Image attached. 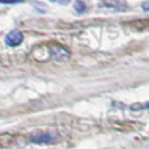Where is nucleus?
Returning a JSON list of instances; mask_svg holds the SVG:
<instances>
[{"label":"nucleus","instance_id":"2","mask_svg":"<svg viewBox=\"0 0 149 149\" xmlns=\"http://www.w3.org/2000/svg\"><path fill=\"white\" fill-rule=\"evenodd\" d=\"M30 140L33 143H36V144H43V143H51L52 136L50 134H38V135H33Z\"/></svg>","mask_w":149,"mask_h":149},{"label":"nucleus","instance_id":"5","mask_svg":"<svg viewBox=\"0 0 149 149\" xmlns=\"http://www.w3.org/2000/svg\"><path fill=\"white\" fill-rule=\"evenodd\" d=\"M143 9L144 10H149V1H145V3H143Z\"/></svg>","mask_w":149,"mask_h":149},{"label":"nucleus","instance_id":"1","mask_svg":"<svg viewBox=\"0 0 149 149\" xmlns=\"http://www.w3.org/2000/svg\"><path fill=\"white\" fill-rule=\"evenodd\" d=\"M22 41H24V34L20 30H10L4 38L5 45L9 47L18 46V45H21Z\"/></svg>","mask_w":149,"mask_h":149},{"label":"nucleus","instance_id":"4","mask_svg":"<svg viewBox=\"0 0 149 149\" xmlns=\"http://www.w3.org/2000/svg\"><path fill=\"white\" fill-rule=\"evenodd\" d=\"M31 5H33V7H38L39 8V12H41V13L46 12V8H45V5L42 4V3H31Z\"/></svg>","mask_w":149,"mask_h":149},{"label":"nucleus","instance_id":"3","mask_svg":"<svg viewBox=\"0 0 149 149\" xmlns=\"http://www.w3.org/2000/svg\"><path fill=\"white\" fill-rule=\"evenodd\" d=\"M74 9H76L77 12H84L85 10V4L84 3H81V1L74 3Z\"/></svg>","mask_w":149,"mask_h":149}]
</instances>
